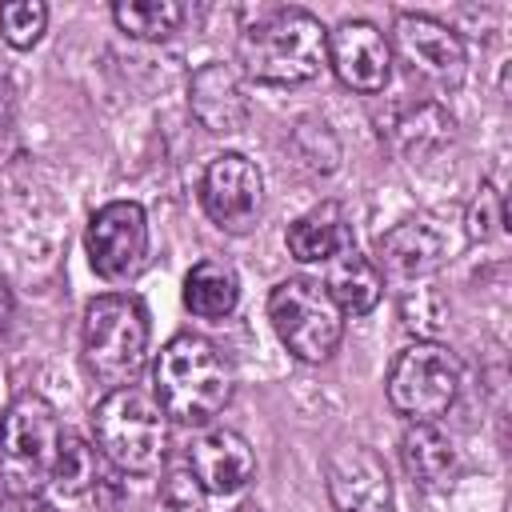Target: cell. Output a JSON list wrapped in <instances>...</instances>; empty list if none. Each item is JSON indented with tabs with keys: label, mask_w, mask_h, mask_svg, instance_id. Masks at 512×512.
Segmentation results:
<instances>
[{
	"label": "cell",
	"mask_w": 512,
	"mask_h": 512,
	"mask_svg": "<svg viewBox=\"0 0 512 512\" xmlns=\"http://www.w3.org/2000/svg\"><path fill=\"white\" fill-rule=\"evenodd\" d=\"M112 20L120 32H128L136 40H168L184 20V4H176V0H120V4H112Z\"/></svg>",
	"instance_id": "cell-20"
},
{
	"label": "cell",
	"mask_w": 512,
	"mask_h": 512,
	"mask_svg": "<svg viewBox=\"0 0 512 512\" xmlns=\"http://www.w3.org/2000/svg\"><path fill=\"white\" fill-rule=\"evenodd\" d=\"M188 468L204 484V492L228 496V492H240L256 476V456H252V444L240 432H232V428H208L204 436L192 440Z\"/></svg>",
	"instance_id": "cell-15"
},
{
	"label": "cell",
	"mask_w": 512,
	"mask_h": 512,
	"mask_svg": "<svg viewBox=\"0 0 512 512\" xmlns=\"http://www.w3.org/2000/svg\"><path fill=\"white\" fill-rule=\"evenodd\" d=\"M12 96H16V92H12V80H8V72L0 68V124L12 116Z\"/></svg>",
	"instance_id": "cell-27"
},
{
	"label": "cell",
	"mask_w": 512,
	"mask_h": 512,
	"mask_svg": "<svg viewBox=\"0 0 512 512\" xmlns=\"http://www.w3.org/2000/svg\"><path fill=\"white\" fill-rule=\"evenodd\" d=\"M240 76L256 84H304L328 60V28L304 8H268L236 40Z\"/></svg>",
	"instance_id": "cell-2"
},
{
	"label": "cell",
	"mask_w": 512,
	"mask_h": 512,
	"mask_svg": "<svg viewBox=\"0 0 512 512\" xmlns=\"http://www.w3.org/2000/svg\"><path fill=\"white\" fill-rule=\"evenodd\" d=\"M328 296L336 300V308L344 316H364L380 304V292H384V276L376 272V264L368 256H360L356 248L340 252L332 264H328V280H324Z\"/></svg>",
	"instance_id": "cell-19"
},
{
	"label": "cell",
	"mask_w": 512,
	"mask_h": 512,
	"mask_svg": "<svg viewBox=\"0 0 512 512\" xmlns=\"http://www.w3.org/2000/svg\"><path fill=\"white\" fill-rule=\"evenodd\" d=\"M264 176L244 152H220L200 176V204L208 220L224 232H244L260 216Z\"/></svg>",
	"instance_id": "cell-11"
},
{
	"label": "cell",
	"mask_w": 512,
	"mask_h": 512,
	"mask_svg": "<svg viewBox=\"0 0 512 512\" xmlns=\"http://www.w3.org/2000/svg\"><path fill=\"white\" fill-rule=\"evenodd\" d=\"M236 392V368L220 344L196 332L172 336L152 364V396L168 420L204 428L212 424Z\"/></svg>",
	"instance_id": "cell-1"
},
{
	"label": "cell",
	"mask_w": 512,
	"mask_h": 512,
	"mask_svg": "<svg viewBox=\"0 0 512 512\" xmlns=\"http://www.w3.org/2000/svg\"><path fill=\"white\" fill-rule=\"evenodd\" d=\"M148 336H152V324H148V308L140 304V296L104 292L88 300L84 308V332H80L84 368L100 384L120 388L144 368Z\"/></svg>",
	"instance_id": "cell-4"
},
{
	"label": "cell",
	"mask_w": 512,
	"mask_h": 512,
	"mask_svg": "<svg viewBox=\"0 0 512 512\" xmlns=\"http://www.w3.org/2000/svg\"><path fill=\"white\" fill-rule=\"evenodd\" d=\"M240 304V276L228 260H196L184 276V308L200 320H224Z\"/></svg>",
	"instance_id": "cell-18"
},
{
	"label": "cell",
	"mask_w": 512,
	"mask_h": 512,
	"mask_svg": "<svg viewBox=\"0 0 512 512\" xmlns=\"http://www.w3.org/2000/svg\"><path fill=\"white\" fill-rule=\"evenodd\" d=\"M236 512H264V508H256V504H240Z\"/></svg>",
	"instance_id": "cell-29"
},
{
	"label": "cell",
	"mask_w": 512,
	"mask_h": 512,
	"mask_svg": "<svg viewBox=\"0 0 512 512\" xmlns=\"http://www.w3.org/2000/svg\"><path fill=\"white\" fill-rule=\"evenodd\" d=\"M8 320H12V292H8V284H4V276H0V336H4Z\"/></svg>",
	"instance_id": "cell-28"
},
{
	"label": "cell",
	"mask_w": 512,
	"mask_h": 512,
	"mask_svg": "<svg viewBox=\"0 0 512 512\" xmlns=\"http://www.w3.org/2000/svg\"><path fill=\"white\" fill-rule=\"evenodd\" d=\"M92 484H100V460H96V444H88L76 432L60 436V452H56V468H52V488L60 496H80Z\"/></svg>",
	"instance_id": "cell-22"
},
{
	"label": "cell",
	"mask_w": 512,
	"mask_h": 512,
	"mask_svg": "<svg viewBox=\"0 0 512 512\" xmlns=\"http://www.w3.org/2000/svg\"><path fill=\"white\" fill-rule=\"evenodd\" d=\"M92 444L124 476H152L168 456V416L136 384L108 388L92 404Z\"/></svg>",
	"instance_id": "cell-3"
},
{
	"label": "cell",
	"mask_w": 512,
	"mask_h": 512,
	"mask_svg": "<svg viewBox=\"0 0 512 512\" xmlns=\"http://www.w3.org/2000/svg\"><path fill=\"white\" fill-rule=\"evenodd\" d=\"M396 52L404 56V64L412 72H420L424 80H432L436 88H456L468 72V52L456 28H448L436 16L424 12H400L392 24V40Z\"/></svg>",
	"instance_id": "cell-10"
},
{
	"label": "cell",
	"mask_w": 512,
	"mask_h": 512,
	"mask_svg": "<svg viewBox=\"0 0 512 512\" xmlns=\"http://www.w3.org/2000/svg\"><path fill=\"white\" fill-rule=\"evenodd\" d=\"M284 244H288L292 260H300V264H332L340 252L356 248L348 212L336 200H324V204L308 208L304 216H296L284 232Z\"/></svg>",
	"instance_id": "cell-16"
},
{
	"label": "cell",
	"mask_w": 512,
	"mask_h": 512,
	"mask_svg": "<svg viewBox=\"0 0 512 512\" xmlns=\"http://www.w3.org/2000/svg\"><path fill=\"white\" fill-rule=\"evenodd\" d=\"M400 460H404V472L416 484L436 488L456 468V444H452V436L436 420H416L400 436Z\"/></svg>",
	"instance_id": "cell-17"
},
{
	"label": "cell",
	"mask_w": 512,
	"mask_h": 512,
	"mask_svg": "<svg viewBox=\"0 0 512 512\" xmlns=\"http://www.w3.org/2000/svg\"><path fill=\"white\" fill-rule=\"evenodd\" d=\"M0 512H52V504L44 496H8L0 500Z\"/></svg>",
	"instance_id": "cell-26"
},
{
	"label": "cell",
	"mask_w": 512,
	"mask_h": 512,
	"mask_svg": "<svg viewBox=\"0 0 512 512\" xmlns=\"http://www.w3.org/2000/svg\"><path fill=\"white\" fill-rule=\"evenodd\" d=\"M160 504H164V512H208V492L192 476V468L180 464V468H168L164 472V480H160Z\"/></svg>",
	"instance_id": "cell-24"
},
{
	"label": "cell",
	"mask_w": 512,
	"mask_h": 512,
	"mask_svg": "<svg viewBox=\"0 0 512 512\" xmlns=\"http://www.w3.org/2000/svg\"><path fill=\"white\" fill-rule=\"evenodd\" d=\"M268 320L280 344L304 364L328 360L344 336V312L328 288L308 276H288L268 292Z\"/></svg>",
	"instance_id": "cell-6"
},
{
	"label": "cell",
	"mask_w": 512,
	"mask_h": 512,
	"mask_svg": "<svg viewBox=\"0 0 512 512\" xmlns=\"http://www.w3.org/2000/svg\"><path fill=\"white\" fill-rule=\"evenodd\" d=\"M328 64L352 92H380L392 76V44L372 20H344L328 32Z\"/></svg>",
	"instance_id": "cell-12"
},
{
	"label": "cell",
	"mask_w": 512,
	"mask_h": 512,
	"mask_svg": "<svg viewBox=\"0 0 512 512\" xmlns=\"http://www.w3.org/2000/svg\"><path fill=\"white\" fill-rule=\"evenodd\" d=\"M324 488L336 512H392V476L376 448L360 440H340L324 456Z\"/></svg>",
	"instance_id": "cell-9"
},
{
	"label": "cell",
	"mask_w": 512,
	"mask_h": 512,
	"mask_svg": "<svg viewBox=\"0 0 512 512\" xmlns=\"http://www.w3.org/2000/svg\"><path fill=\"white\" fill-rule=\"evenodd\" d=\"M88 264L100 280H128L148 252V216L136 200H108L92 212L84 232Z\"/></svg>",
	"instance_id": "cell-8"
},
{
	"label": "cell",
	"mask_w": 512,
	"mask_h": 512,
	"mask_svg": "<svg viewBox=\"0 0 512 512\" xmlns=\"http://www.w3.org/2000/svg\"><path fill=\"white\" fill-rule=\"evenodd\" d=\"M460 392V360L440 340H412L396 352L388 368V404L416 420H436L456 404Z\"/></svg>",
	"instance_id": "cell-7"
},
{
	"label": "cell",
	"mask_w": 512,
	"mask_h": 512,
	"mask_svg": "<svg viewBox=\"0 0 512 512\" xmlns=\"http://www.w3.org/2000/svg\"><path fill=\"white\" fill-rule=\"evenodd\" d=\"M60 416L40 392H20L0 416V484L8 496H40L60 452Z\"/></svg>",
	"instance_id": "cell-5"
},
{
	"label": "cell",
	"mask_w": 512,
	"mask_h": 512,
	"mask_svg": "<svg viewBox=\"0 0 512 512\" xmlns=\"http://www.w3.org/2000/svg\"><path fill=\"white\" fill-rule=\"evenodd\" d=\"M48 28V8L40 0H8L0 4V36L12 48H32Z\"/></svg>",
	"instance_id": "cell-23"
},
{
	"label": "cell",
	"mask_w": 512,
	"mask_h": 512,
	"mask_svg": "<svg viewBox=\"0 0 512 512\" xmlns=\"http://www.w3.org/2000/svg\"><path fill=\"white\" fill-rule=\"evenodd\" d=\"M448 260V232L440 228L436 216L420 212L408 216L400 224H392L380 240H376V272L392 276V280H420L428 272H436Z\"/></svg>",
	"instance_id": "cell-13"
},
{
	"label": "cell",
	"mask_w": 512,
	"mask_h": 512,
	"mask_svg": "<svg viewBox=\"0 0 512 512\" xmlns=\"http://www.w3.org/2000/svg\"><path fill=\"white\" fill-rule=\"evenodd\" d=\"M188 108L200 120V128L208 132H240L248 124V92H244V76L236 64L228 60H208L192 72L188 80Z\"/></svg>",
	"instance_id": "cell-14"
},
{
	"label": "cell",
	"mask_w": 512,
	"mask_h": 512,
	"mask_svg": "<svg viewBox=\"0 0 512 512\" xmlns=\"http://www.w3.org/2000/svg\"><path fill=\"white\" fill-rule=\"evenodd\" d=\"M468 236L472 240H488V236H496L500 228H504V196L492 188V184H480V192H476V200L468 204Z\"/></svg>",
	"instance_id": "cell-25"
},
{
	"label": "cell",
	"mask_w": 512,
	"mask_h": 512,
	"mask_svg": "<svg viewBox=\"0 0 512 512\" xmlns=\"http://www.w3.org/2000/svg\"><path fill=\"white\" fill-rule=\"evenodd\" d=\"M452 116L440 108V104H432V100H424V104H416V108H408L404 112V120L396 124V140H400V148L412 156V160H420V156H428V152H440L448 140H452Z\"/></svg>",
	"instance_id": "cell-21"
}]
</instances>
